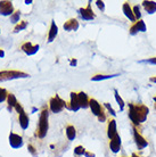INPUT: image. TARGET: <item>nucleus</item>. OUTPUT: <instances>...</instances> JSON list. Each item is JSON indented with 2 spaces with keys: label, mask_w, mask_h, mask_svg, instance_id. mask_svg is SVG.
Returning a JSON list of instances; mask_svg holds the SVG:
<instances>
[{
  "label": "nucleus",
  "mask_w": 156,
  "mask_h": 157,
  "mask_svg": "<svg viewBox=\"0 0 156 157\" xmlns=\"http://www.w3.org/2000/svg\"><path fill=\"white\" fill-rule=\"evenodd\" d=\"M84 156L86 157H96V155H95L94 153H91V151H86V153H84Z\"/></svg>",
  "instance_id": "35"
},
{
  "label": "nucleus",
  "mask_w": 156,
  "mask_h": 157,
  "mask_svg": "<svg viewBox=\"0 0 156 157\" xmlns=\"http://www.w3.org/2000/svg\"><path fill=\"white\" fill-rule=\"evenodd\" d=\"M149 82L156 83V75H155V76H152V78H149Z\"/></svg>",
  "instance_id": "37"
},
{
  "label": "nucleus",
  "mask_w": 156,
  "mask_h": 157,
  "mask_svg": "<svg viewBox=\"0 0 156 157\" xmlns=\"http://www.w3.org/2000/svg\"><path fill=\"white\" fill-rule=\"evenodd\" d=\"M16 113L18 114V123H20L21 128L23 130H26L29 128V124H30V118L27 116V114L25 113L23 106L21 105L20 102L15 106Z\"/></svg>",
  "instance_id": "5"
},
{
  "label": "nucleus",
  "mask_w": 156,
  "mask_h": 157,
  "mask_svg": "<svg viewBox=\"0 0 156 157\" xmlns=\"http://www.w3.org/2000/svg\"><path fill=\"white\" fill-rule=\"evenodd\" d=\"M115 76H119V74H96L91 78V81H103V80L113 78Z\"/></svg>",
  "instance_id": "24"
},
{
  "label": "nucleus",
  "mask_w": 156,
  "mask_h": 157,
  "mask_svg": "<svg viewBox=\"0 0 156 157\" xmlns=\"http://www.w3.org/2000/svg\"><path fill=\"white\" fill-rule=\"evenodd\" d=\"M25 4H26V5L32 4V0H25Z\"/></svg>",
  "instance_id": "39"
},
{
  "label": "nucleus",
  "mask_w": 156,
  "mask_h": 157,
  "mask_svg": "<svg viewBox=\"0 0 156 157\" xmlns=\"http://www.w3.org/2000/svg\"><path fill=\"white\" fill-rule=\"evenodd\" d=\"M57 34H58V26L56 25L55 21H51L50 29H49V32H48V42H53L56 39Z\"/></svg>",
  "instance_id": "21"
},
{
  "label": "nucleus",
  "mask_w": 156,
  "mask_h": 157,
  "mask_svg": "<svg viewBox=\"0 0 156 157\" xmlns=\"http://www.w3.org/2000/svg\"><path fill=\"white\" fill-rule=\"evenodd\" d=\"M86 151L87 150L83 146H76V147L74 148V155L75 156H82V155H84Z\"/></svg>",
  "instance_id": "28"
},
{
  "label": "nucleus",
  "mask_w": 156,
  "mask_h": 157,
  "mask_svg": "<svg viewBox=\"0 0 156 157\" xmlns=\"http://www.w3.org/2000/svg\"><path fill=\"white\" fill-rule=\"evenodd\" d=\"M14 6L12 1H0V15L2 16H12L14 14Z\"/></svg>",
  "instance_id": "10"
},
{
  "label": "nucleus",
  "mask_w": 156,
  "mask_h": 157,
  "mask_svg": "<svg viewBox=\"0 0 156 157\" xmlns=\"http://www.w3.org/2000/svg\"><path fill=\"white\" fill-rule=\"evenodd\" d=\"M27 28V22L26 21H20V23H17L14 28V33H18L21 31H24Z\"/></svg>",
  "instance_id": "26"
},
{
  "label": "nucleus",
  "mask_w": 156,
  "mask_h": 157,
  "mask_svg": "<svg viewBox=\"0 0 156 157\" xmlns=\"http://www.w3.org/2000/svg\"><path fill=\"white\" fill-rule=\"evenodd\" d=\"M80 108H81V107L79 105L78 94L74 92V91H72L70 94V102H68V105H67V109H70V110H72V112L76 113Z\"/></svg>",
  "instance_id": "13"
},
{
  "label": "nucleus",
  "mask_w": 156,
  "mask_h": 157,
  "mask_svg": "<svg viewBox=\"0 0 156 157\" xmlns=\"http://www.w3.org/2000/svg\"><path fill=\"white\" fill-rule=\"evenodd\" d=\"M117 126H116V121L112 118V120H108V124H107V137L108 139H113L115 136H117Z\"/></svg>",
  "instance_id": "16"
},
{
  "label": "nucleus",
  "mask_w": 156,
  "mask_h": 157,
  "mask_svg": "<svg viewBox=\"0 0 156 157\" xmlns=\"http://www.w3.org/2000/svg\"><path fill=\"white\" fill-rule=\"evenodd\" d=\"M48 118H49V107L43 106L40 112L39 122H38V126H37V131H35V136L39 139H43L47 136L48 129H49Z\"/></svg>",
  "instance_id": "1"
},
{
  "label": "nucleus",
  "mask_w": 156,
  "mask_h": 157,
  "mask_svg": "<svg viewBox=\"0 0 156 157\" xmlns=\"http://www.w3.org/2000/svg\"><path fill=\"white\" fill-rule=\"evenodd\" d=\"M109 149L114 154H117L121 150V137H120V134H117L113 139L109 140Z\"/></svg>",
  "instance_id": "15"
},
{
  "label": "nucleus",
  "mask_w": 156,
  "mask_h": 157,
  "mask_svg": "<svg viewBox=\"0 0 156 157\" xmlns=\"http://www.w3.org/2000/svg\"><path fill=\"white\" fill-rule=\"evenodd\" d=\"M65 134H66L67 139L70 141H73L75 138H76V129L72 124H68L65 128Z\"/></svg>",
  "instance_id": "22"
},
{
  "label": "nucleus",
  "mask_w": 156,
  "mask_h": 157,
  "mask_svg": "<svg viewBox=\"0 0 156 157\" xmlns=\"http://www.w3.org/2000/svg\"><path fill=\"white\" fill-rule=\"evenodd\" d=\"M27 150H29V153L31 154V155L33 157H37V156H38V151L35 150V147L33 145H31V144L27 146Z\"/></svg>",
  "instance_id": "32"
},
{
  "label": "nucleus",
  "mask_w": 156,
  "mask_h": 157,
  "mask_svg": "<svg viewBox=\"0 0 156 157\" xmlns=\"http://www.w3.org/2000/svg\"><path fill=\"white\" fill-rule=\"evenodd\" d=\"M0 32H1V31H0Z\"/></svg>",
  "instance_id": "41"
},
{
  "label": "nucleus",
  "mask_w": 156,
  "mask_h": 157,
  "mask_svg": "<svg viewBox=\"0 0 156 157\" xmlns=\"http://www.w3.org/2000/svg\"><path fill=\"white\" fill-rule=\"evenodd\" d=\"M8 92L5 88H0V102H4L5 100H7Z\"/></svg>",
  "instance_id": "30"
},
{
  "label": "nucleus",
  "mask_w": 156,
  "mask_h": 157,
  "mask_svg": "<svg viewBox=\"0 0 156 157\" xmlns=\"http://www.w3.org/2000/svg\"><path fill=\"white\" fill-rule=\"evenodd\" d=\"M128 107H129L128 115H129L130 121L132 122V124L135 126H138V125H139V122H138V118H137L136 106H135V104H128Z\"/></svg>",
  "instance_id": "20"
},
{
  "label": "nucleus",
  "mask_w": 156,
  "mask_h": 157,
  "mask_svg": "<svg viewBox=\"0 0 156 157\" xmlns=\"http://www.w3.org/2000/svg\"><path fill=\"white\" fill-rule=\"evenodd\" d=\"M135 106H136V113H137L138 122H139V124H142L146 121L147 116H148V113H149L148 107L142 105V104H135Z\"/></svg>",
  "instance_id": "6"
},
{
  "label": "nucleus",
  "mask_w": 156,
  "mask_h": 157,
  "mask_svg": "<svg viewBox=\"0 0 156 157\" xmlns=\"http://www.w3.org/2000/svg\"><path fill=\"white\" fill-rule=\"evenodd\" d=\"M63 28L65 31H78L79 29V22L76 18H70L68 21H66L64 25H63Z\"/></svg>",
  "instance_id": "17"
},
{
  "label": "nucleus",
  "mask_w": 156,
  "mask_h": 157,
  "mask_svg": "<svg viewBox=\"0 0 156 157\" xmlns=\"http://www.w3.org/2000/svg\"><path fill=\"white\" fill-rule=\"evenodd\" d=\"M0 57H1V58L5 57V51H4V49H1V48H0Z\"/></svg>",
  "instance_id": "38"
},
{
  "label": "nucleus",
  "mask_w": 156,
  "mask_h": 157,
  "mask_svg": "<svg viewBox=\"0 0 156 157\" xmlns=\"http://www.w3.org/2000/svg\"><path fill=\"white\" fill-rule=\"evenodd\" d=\"M67 104L65 100H63L58 94H55L54 97H51L50 100H49V110L51 113H55V114H58L60 112H63L64 108H67Z\"/></svg>",
  "instance_id": "3"
},
{
  "label": "nucleus",
  "mask_w": 156,
  "mask_h": 157,
  "mask_svg": "<svg viewBox=\"0 0 156 157\" xmlns=\"http://www.w3.org/2000/svg\"><path fill=\"white\" fill-rule=\"evenodd\" d=\"M79 14L82 17L83 21H92L96 18V14L94 13L92 8H91V2H88V6L84 8H80L79 9Z\"/></svg>",
  "instance_id": "7"
},
{
  "label": "nucleus",
  "mask_w": 156,
  "mask_h": 157,
  "mask_svg": "<svg viewBox=\"0 0 156 157\" xmlns=\"http://www.w3.org/2000/svg\"><path fill=\"white\" fill-rule=\"evenodd\" d=\"M40 49L39 44H32L31 42H24L21 46V50L23 51L24 54H26L27 56L35 55Z\"/></svg>",
  "instance_id": "11"
},
{
  "label": "nucleus",
  "mask_w": 156,
  "mask_h": 157,
  "mask_svg": "<svg viewBox=\"0 0 156 157\" xmlns=\"http://www.w3.org/2000/svg\"><path fill=\"white\" fill-rule=\"evenodd\" d=\"M76 64H78V60L76 59H71V62H70V65L71 66H76Z\"/></svg>",
  "instance_id": "36"
},
{
  "label": "nucleus",
  "mask_w": 156,
  "mask_h": 157,
  "mask_svg": "<svg viewBox=\"0 0 156 157\" xmlns=\"http://www.w3.org/2000/svg\"><path fill=\"white\" fill-rule=\"evenodd\" d=\"M153 99H154V102H155V104H154V108H155V110H156V96Z\"/></svg>",
  "instance_id": "40"
},
{
  "label": "nucleus",
  "mask_w": 156,
  "mask_h": 157,
  "mask_svg": "<svg viewBox=\"0 0 156 157\" xmlns=\"http://www.w3.org/2000/svg\"><path fill=\"white\" fill-rule=\"evenodd\" d=\"M142 7H144L145 12L152 15V14H155L156 13V2L155 1H150V0H145L141 2Z\"/></svg>",
  "instance_id": "19"
},
{
  "label": "nucleus",
  "mask_w": 156,
  "mask_h": 157,
  "mask_svg": "<svg viewBox=\"0 0 156 157\" xmlns=\"http://www.w3.org/2000/svg\"><path fill=\"white\" fill-rule=\"evenodd\" d=\"M89 108L91 109V113L98 118L99 122L103 123V122L106 121V115H105V112H104V108H103L102 105H100L95 98H90Z\"/></svg>",
  "instance_id": "4"
},
{
  "label": "nucleus",
  "mask_w": 156,
  "mask_h": 157,
  "mask_svg": "<svg viewBox=\"0 0 156 157\" xmlns=\"http://www.w3.org/2000/svg\"><path fill=\"white\" fill-rule=\"evenodd\" d=\"M132 10H133V15H135V17H136V21H140L141 20V13H140V8H139V6H138V5L133 6Z\"/></svg>",
  "instance_id": "29"
},
{
  "label": "nucleus",
  "mask_w": 156,
  "mask_h": 157,
  "mask_svg": "<svg viewBox=\"0 0 156 157\" xmlns=\"http://www.w3.org/2000/svg\"><path fill=\"white\" fill-rule=\"evenodd\" d=\"M133 139H135V142H136V146L137 148L139 150L144 149V148H146L147 146H148V142H147V140L145 139L142 136H141V133L137 130V128L135 125H133Z\"/></svg>",
  "instance_id": "8"
},
{
  "label": "nucleus",
  "mask_w": 156,
  "mask_h": 157,
  "mask_svg": "<svg viewBox=\"0 0 156 157\" xmlns=\"http://www.w3.org/2000/svg\"><path fill=\"white\" fill-rule=\"evenodd\" d=\"M30 78V74L22 71H15V70H7V71H0V82L5 81H12L17 78Z\"/></svg>",
  "instance_id": "2"
},
{
  "label": "nucleus",
  "mask_w": 156,
  "mask_h": 157,
  "mask_svg": "<svg viewBox=\"0 0 156 157\" xmlns=\"http://www.w3.org/2000/svg\"><path fill=\"white\" fill-rule=\"evenodd\" d=\"M96 5H97L98 9H99L100 12H105V2H104V1L98 0V1H96Z\"/></svg>",
  "instance_id": "34"
},
{
  "label": "nucleus",
  "mask_w": 156,
  "mask_h": 157,
  "mask_svg": "<svg viewBox=\"0 0 156 157\" xmlns=\"http://www.w3.org/2000/svg\"><path fill=\"white\" fill-rule=\"evenodd\" d=\"M147 31V26L142 20L137 21L136 23H133L129 29V33L131 36H136L138 32H146Z\"/></svg>",
  "instance_id": "12"
},
{
  "label": "nucleus",
  "mask_w": 156,
  "mask_h": 157,
  "mask_svg": "<svg viewBox=\"0 0 156 157\" xmlns=\"http://www.w3.org/2000/svg\"><path fill=\"white\" fill-rule=\"evenodd\" d=\"M122 10H123V13H124L125 17L128 18V20L131 22V23H136V17H135V15H133V10H132V7L130 6V2H128V1H125V2H123V5H122Z\"/></svg>",
  "instance_id": "14"
},
{
  "label": "nucleus",
  "mask_w": 156,
  "mask_h": 157,
  "mask_svg": "<svg viewBox=\"0 0 156 157\" xmlns=\"http://www.w3.org/2000/svg\"><path fill=\"white\" fill-rule=\"evenodd\" d=\"M104 106H105V108H107V110L109 112V114L112 115L113 117H115V116H116V113H115V110L113 109V107L111 106L108 102H104Z\"/></svg>",
  "instance_id": "33"
},
{
  "label": "nucleus",
  "mask_w": 156,
  "mask_h": 157,
  "mask_svg": "<svg viewBox=\"0 0 156 157\" xmlns=\"http://www.w3.org/2000/svg\"><path fill=\"white\" fill-rule=\"evenodd\" d=\"M7 109L9 110V112H12L13 109H15V106L18 104V101H17V99H16L15 94H8V97H7Z\"/></svg>",
  "instance_id": "23"
},
{
  "label": "nucleus",
  "mask_w": 156,
  "mask_h": 157,
  "mask_svg": "<svg viewBox=\"0 0 156 157\" xmlns=\"http://www.w3.org/2000/svg\"><path fill=\"white\" fill-rule=\"evenodd\" d=\"M20 16H21L20 10H15L14 14L10 16V22H12V23H15V24L20 23Z\"/></svg>",
  "instance_id": "27"
},
{
  "label": "nucleus",
  "mask_w": 156,
  "mask_h": 157,
  "mask_svg": "<svg viewBox=\"0 0 156 157\" xmlns=\"http://www.w3.org/2000/svg\"><path fill=\"white\" fill-rule=\"evenodd\" d=\"M8 141H9L10 147L14 148V149H18L21 147H23V145H24L22 136H20V134H17V133H14V132H10V133H9Z\"/></svg>",
  "instance_id": "9"
},
{
  "label": "nucleus",
  "mask_w": 156,
  "mask_h": 157,
  "mask_svg": "<svg viewBox=\"0 0 156 157\" xmlns=\"http://www.w3.org/2000/svg\"><path fill=\"white\" fill-rule=\"evenodd\" d=\"M114 97H115V100H116L117 102V105H119V107H120V110H124V106H125V104H124V100L122 99V97L119 94V91L115 89L114 90Z\"/></svg>",
  "instance_id": "25"
},
{
  "label": "nucleus",
  "mask_w": 156,
  "mask_h": 157,
  "mask_svg": "<svg viewBox=\"0 0 156 157\" xmlns=\"http://www.w3.org/2000/svg\"><path fill=\"white\" fill-rule=\"evenodd\" d=\"M78 99H79V105H80V107H81V108L86 109V108H88V107H89L90 98L88 97V94H87L86 92L80 91V92L78 94Z\"/></svg>",
  "instance_id": "18"
},
{
  "label": "nucleus",
  "mask_w": 156,
  "mask_h": 157,
  "mask_svg": "<svg viewBox=\"0 0 156 157\" xmlns=\"http://www.w3.org/2000/svg\"><path fill=\"white\" fill-rule=\"evenodd\" d=\"M139 63L149 64V65H156V56H155V57H150V58L144 59V60H140Z\"/></svg>",
  "instance_id": "31"
}]
</instances>
